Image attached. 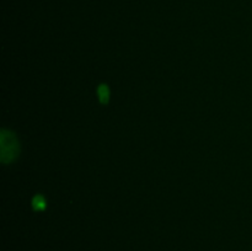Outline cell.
I'll return each instance as SVG.
<instances>
[{
	"mask_svg": "<svg viewBox=\"0 0 252 251\" xmlns=\"http://www.w3.org/2000/svg\"><path fill=\"white\" fill-rule=\"evenodd\" d=\"M19 148H17L16 139H15L14 134L9 132V144L6 142L1 140V159L4 162H10L16 157Z\"/></svg>",
	"mask_w": 252,
	"mask_h": 251,
	"instance_id": "1",
	"label": "cell"
},
{
	"mask_svg": "<svg viewBox=\"0 0 252 251\" xmlns=\"http://www.w3.org/2000/svg\"><path fill=\"white\" fill-rule=\"evenodd\" d=\"M97 94H98V98L102 103L108 102L110 100V90L106 85H100L97 89Z\"/></svg>",
	"mask_w": 252,
	"mask_h": 251,
	"instance_id": "2",
	"label": "cell"
},
{
	"mask_svg": "<svg viewBox=\"0 0 252 251\" xmlns=\"http://www.w3.org/2000/svg\"><path fill=\"white\" fill-rule=\"evenodd\" d=\"M32 204H33V208L37 209V211H42V209L46 207V201L42 196H36L32 201Z\"/></svg>",
	"mask_w": 252,
	"mask_h": 251,
	"instance_id": "3",
	"label": "cell"
}]
</instances>
